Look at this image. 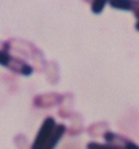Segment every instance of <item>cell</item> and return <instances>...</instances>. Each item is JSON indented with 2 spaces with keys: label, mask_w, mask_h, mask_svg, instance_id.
I'll return each mask as SVG.
<instances>
[{
  "label": "cell",
  "mask_w": 139,
  "mask_h": 149,
  "mask_svg": "<svg viewBox=\"0 0 139 149\" xmlns=\"http://www.w3.org/2000/svg\"><path fill=\"white\" fill-rule=\"evenodd\" d=\"M136 29H137V31H139V21L136 23Z\"/></svg>",
  "instance_id": "8"
},
{
  "label": "cell",
  "mask_w": 139,
  "mask_h": 149,
  "mask_svg": "<svg viewBox=\"0 0 139 149\" xmlns=\"http://www.w3.org/2000/svg\"><path fill=\"white\" fill-rule=\"evenodd\" d=\"M104 6H106V1H96V2H92L91 10H92V12L94 13L99 14L100 12H102Z\"/></svg>",
  "instance_id": "6"
},
{
  "label": "cell",
  "mask_w": 139,
  "mask_h": 149,
  "mask_svg": "<svg viewBox=\"0 0 139 149\" xmlns=\"http://www.w3.org/2000/svg\"><path fill=\"white\" fill-rule=\"evenodd\" d=\"M87 149H122L116 145H103L98 143H89L87 145Z\"/></svg>",
  "instance_id": "4"
},
{
  "label": "cell",
  "mask_w": 139,
  "mask_h": 149,
  "mask_svg": "<svg viewBox=\"0 0 139 149\" xmlns=\"http://www.w3.org/2000/svg\"><path fill=\"white\" fill-rule=\"evenodd\" d=\"M124 148L125 149H139V146L136 145L135 143H133V141H126L125 145H124Z\"/></svg>",
  "instance_id": "7"
},
{
  "label": "cell",
  "mask_w": 139,
  "mask_h": 149,
  "mask_svg": "<svg viewBox=\"0 0 139 149\" xmlns=\"http://www.w3.org/2000/svg\"><path fill=\"white\" fill-rule=\"evenodd\" d=\"M11 58L12 57L8 54L7 50H0V65L8 68L10 61H11Z\"/></svg>",
  "instance_id": "5"
},
{
  "label": "cell",
  "mask_w": 139,
  "mask_h": 149,
  "mask_svg": "<svg viewBox=\"0 0 139 149\" xmlns=\"http://www.w3.org/2000/svg\"><path fill=\"white\" fill-rule=\"evenodd\" d=\"M56 121L52 118H47L44 123L41 125L39 132L37 134L36 138L34 141L33 145H32V149H44L45 146L47 145V143L49 141V139L52 136L53 132L56 130Z\"/></svg>",
  "instance_id": "1"
},
{
  "label": "cell",
  "mask_w": 139,
  "mask_h": 149,
  "mask_svg": "<svg viewBox=\"0 0 139 149\" xmlns=\"http://www.w3.org/2000/svg\"><path fill=\"white\" fill-rule=\"evenodd\" d=\"M64 132H65V126L63 124L58 125L57 127H56V130H54V132H53L51 138H50L49 141L47 143V145L45 146L44 149H54L56 145H57L58 143H59V141L61 139V137L63 136Z\"/></svg>",
  "instance_id": "2"
},
{
  "label": "cell",
  "mask_w": 139,
  "mask_h": 149,
  "mask_svg": "<svg viewBox=\"0 0 139 149\" xmlns=\"http://www.w3.org/2000/svg\"><path fill=\"white\" fill-rule=\"evenodd\" d=\"M111 7L117 9V10H126V11H131L134 9V2L133 1H111Z\"/></svg>",
  "instance_id": "3"
}]
</instances>
